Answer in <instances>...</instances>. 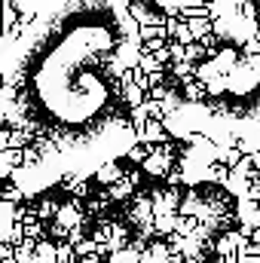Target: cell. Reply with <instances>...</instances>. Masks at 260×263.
<instances>
[{
    "label": "cell",
    "mask_w": 260,
    "mask_h": 263,
    "mask_svg": "<svg viewBox=\"0 0 260 263\" xmlns=\"http://www.w3.org/2000/svg\"><path fill=\"white\" fill-rule=\"evenodd\" d=\"M141 34L126 0H43L3 59L25 190L92 172L135 141Z\"/></svg>",
    "instance_id": "obj_1"
}]
</instances>
